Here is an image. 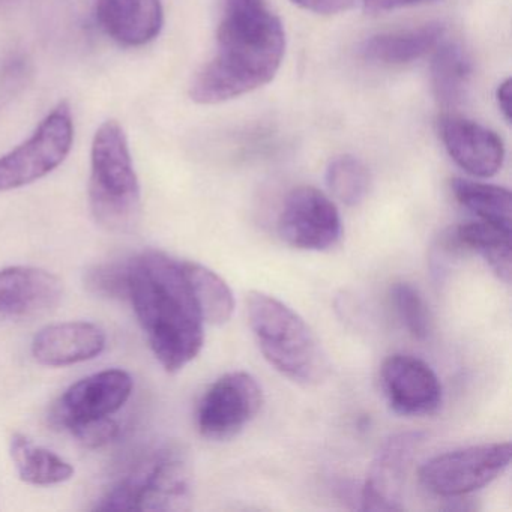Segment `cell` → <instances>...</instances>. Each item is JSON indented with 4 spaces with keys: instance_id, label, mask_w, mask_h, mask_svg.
I'll use <instances>...</instances> for the list:
<instances>
[{
    "instance_id": "1",
    "label": "cell",
    "mask_w": 512,
    "mask_h": 512,
    "mask_svg": "<svg viewBox=\"0 0 512 512\" xmlns=\"http://www.w3.org/2000/svg\"><path fill=\"white\" fill-rule=\"evenodd\" d=\"M286 34L268 0H224L214 58L194 76L190 97L226 103L268 85L280 70Z\"/></svg>"
},
{
    "instance_id": "2",
    "label": "cell",
    "mask_w": 512,
    "mask_h": 512,
    "mask_svg": "<svg viewBox=\"0 0 512 512\" xmlns=\"http://www.w3.org/2000/svg\"><path fill=\"white\" fill-rule=\"evenodd\" d=\"M128 299L164 370L178 373L199 356L205 320L182 262L157 250L128 260Z\"/></svg>"
},
{
    "instance_id": "3",
    "label": "cell",
    "mask_w": 512,
    "mask_h": 512,
    "mask_svg": "<svg viewBox=\"0 0 512 512\" xmlns=\"http://www.w3.org/2000/svg\"><path fill=\"white\" fill-rule=\"evenodd\" d=\"M89 206L95 223L113 233L133 232L142 214V190L127 134L113 119L101 124L92 140Z\"/></svg>"
},
{
    "instance_id": "4",
    "label": "cell",
    "mask_w": 512,
    "mask_h": 512,
    "mask_svg": "<svg viewBox=\"0 0 512 512\" xmlns=\"http://www.w3.org/2000/svg\"><path fill=\"white\" fill-rule=\"evenodd\" d=\"M247 314L260 352L278 373L301 385L325 379V352L310 326L289 305L266 293L251 292Z\"/></svg>"
},
{
    "instance_id": "5",
    "label": "cell",
    "mask_w": 512,
    "mask_h": 512,
    "mask_svg": "<svg viewBox=\"0 0 512 512\" xmlns=\"http://www.w3.org/2000/svg\"><path fill=\"white\" fill-rule=\"evenodd\" d=\"M193 502V470L178 448L161 449L110 488L100 511H185Z\"/></svg>"
},
{
    "instance_id": "6",
    "label": "cell",
    "mask_w": 512,
    "mask_h": 512,
    "mask_svg": "<svg viewBox=\"0 0 512 512\" xmlns=\"http://www.w3.org/2000/svg\"><path fill=\"white\" fill-rule=\"evenodd\" d=\"M74 143L73 110L61 101L22 145L0 157V193L19 190L55 172Z\"/></svg>"
},
{
    "instance_id": "7",
    "label": "cell",
    "mask_w": 512,
    "mask_h": 512,
    "mask_svg": "<svg viewBox=\"0 0 512 512\" xmlns=\"http://www.w3.org/2000/svg\"><path fill=\"white\" fill-rule=\"evenodd\" d=\"M511 443H484L436 455L419 470V481L436 496H466L499 478L511 463Z\"/></svg>"
},
{
    "instance_id": "8",
    "label": "cell",
    "mask_w": 512,
    "mask_h": 512,
    "mask_svg": "<svg viewBox=\"0 0 512 512\" xmlns=\"http://www.w3.org/2000/svg\"><path fill=\"white\" fill-rule=\"evenodd\" d=\"M262 406V388L250 373L224 374L209 386L199 401L197 428L206 439H230L256 418Z\"/></svg>"
},
{
    "instance_id": "9",
    "label": "cell",
    "mask_w": 512,
    "mask_h": 512,
    "mask_svg": "<svg viewBox=\"0 0 512 512\" xmlns=\"http://www.w3.org/2000/svg\"><path fill=\"white\" fill-rule=\"evenodd\" d=\"M277 227L287 245L305 251L331 250L343 235L337 206L314 187L290 191L278 215Z\"/></svg>"
},
{
    "instance_id": "10",
    "label": "cell",
    "mask_w": 512,
    "mask_h": 512,
    "mask_svg": "<svg viewBox=\"0 0 512 512\" xmlns=\"http://www.w3.org/2000/svg\"><path fill=\"white\" fill-rule=\"evenodd\" d=\"M424 434L406 431L389 437L374 457L361 490L365 511H401L407 475Z\"/></svg>"
},
{
    "instance_id": "11",
    "label": "cell",
    "mask_w": 512,
    "mask_h": 512,
    "mask_svg": "<svg viewBox=\"0 0 512 512\" xmlns=\"http://www.w3.org/2000/svg\"><path fill=\"white\" fill-rule=\"evenodd\" d=\"M380 388L398 415H431L442 403L439 377L427 362L413 355L388 356L380 367Z\"/></svg>"
},
{
    "instance_id": "12",
    "label": "cell",
    "mask_w": 512,
    "mask_h": 512,
    "mask_svg": "<svg viewBox=\"0 0 512 512\" xmlns=\"http://www.w3.org/2000/svg\"><path fill=\"white\" fill-rule=\"evenodd\" d=\"M133 377L112 368L71 385L52 409L53 424L67 428L85 419L106 418L121 410L133 394Z\"/></svg>"
},
{
    "instance_id": "13",
    "label": "cell",
    "mask_w": 512,
    "mask_h": 512,
    "mask_svg": "<svg viewBox=\"0 0 512 512\" xmlns=\"http://www.w3.org/2000/svg\"><path fill=\"white\" fill-rule=\"evenodd\" d=\"M440 137L449 157L469 175L491 178L502 169L505 146L490 128L448 115L440 121Z\"/></svg>"
},
{
    "instance_id": "14",
    "label": "cell",
    "mask_w": 512,
    "mask_h": 512,
    "mask_svg": "<svg viewBox=\"0 0 512 512\" xmlns=\"http://www.w3.org/2000/svg\"><path fill=\"white\" fill-rule=\"evenodd\" d=\"M62 281L52 272L32 266H11L0 271V316H38L61 302Z\"/></svg>"
},
{
    "instance_id": "15",
    "label": "cell",
    "mask_w": 512,
    "mask_h": 512,
    "mask_svg": "<svg viewBox=\"0 0 512 512\" xmlns=\"http://www.w3.org/2000/svg\"><path fill=\"white\" fill-rule=\"evenodd\" d=\"M103 329L89 322L46 326L32 341V356L46 367H68L97 358L106 349Z\"/></svg>"
},
{
    "instance_id": "16",
    "label": "cell",
    "mask_w": 512,
    "mask_h": 512,
    "mask_svg": "<svg viewBox=\"0 0 512 512\" xmlns=\"http://www.w3.org/2000/svg\"><path fill=\"white\" fill-rule=\"evenodd\" d=\"M98 25L124 47H142L160 35L164 23L161 0H97Z\"/></svg>"
},
{
    "instance_id": "17",
    "label": "cell",
    "mask_w": 512,
    "mask_h": 512,
    "mask_svg": "<svg viewBox=\"0 0 512 512\" xmlns=\"http://www.w3.org/2000/svg\"><path fill=\"white\" fill-rule=\"evenodd\" d=\"M443 34L445 28L439 23H430L406 31L385 32L368 38L361 46V56L365 61L374 64H410L436 49L442 41Z\"/></svg>"
},
{
    "instance_id": "18",
    "label": "cell",
    "mask_w": 512,
    "mask_h": 512,
    "mask_svg": "<svg viewBox=\"0 0 512 512\" xmlns=\"http://www.w3.org/2000/svg\"><path fill=\"white\" fill-rule=\"evenodd\" d=\"M446 245L479 254L500 281L511 283V233L484 221H470L455 227Z\"/></svg>"
},
{
    "instance_id": "19",
    "label": "cell",
    "mask_w": 512,
    "mask_h": 512,
    "mask_svg": "<svg viewBox=\"0 0 512 512\" xmlns=\"http://www.w3.org/2000/svg\"><path fill=\"white\" fill-rule=\"evenodd\" d=\"M10 452L17 473L26 484L49 487L73 478L74 467L71 463L50 449L35 445L25 434H14Z\"/></svg>"
},
{
    "instance_id": "20",
    "label": "cell",
    "mask_w": 512,
    "mask_h": 512,
    "mask_svg": "<svg viewBox=\"0 0 512 512\" xmlns=\"http://www.w3.org/2000/svg\"><path fill=\"white\" fill-rule=\"evenodd\" d=\"M451 190L457 202L479 221L511 233V193L499 185L469 179H452Z\"/></svg>"
},
{
    "instance_id": "21",
    "label": "cell",
    "mask_w": 512,
    "mask_h": 512,
    "mask_svg": "<svg viewBox=\"0 0 512 512\" xmlns=\"http://www.w3.org/2000/svg\"><path fill=\"white\" fill-rule=\"evenodd\" d=\"M436 49L431 64L434 94L442 106H457L466 95L472 77V61L460 44L445 43Z\"/></svg>"
},
{
    "instance_id": "22",
    "label": "cell",
    "mask_w": 512,
    "mask_h": 512,
    "mask_svg": "<svg viewBox=\"0 0 512 512\" xmlns=\"http://www.w3.org/2000/svg\"><path fill=\"white\" fill-rule=\"evenodd\" d=\"M182 266L205 323L221 326L229 322L235 311V298L226 281L200 263L185 260Z\"/></svg>"
},
{
    "instance_id": "23",
    "label": "cell",
    "mask_w": 512,
    "mask_h": 512,
    "mask_svg": "<svg viewBox=\"0 0 512 512\" xmlns=\"http://www.w3.org/2000/svg\"><path fill=\"white\" fill-rule=\"evenodd\" d=\"M326 185L343 205L358 206L370 191V172L359 158L340 155L328 164Z\"/></svg>"
},
{
    "instance_id": "24",
    "label": "cell",
    "mask_w": 512,
    "mask_h": 512,
    "mask_svg": "<svg viewBox=\"0 0 512 512\" xmlns=\"http://www.w3.org/2000/svg\"><path fill=\"white\" fill-rule=\"evenodd\" d=\"M395 311L407 331L416 340H425L431 332V316L419 290L410 283H395L391 287Z\"/></svg>"
},
{
    "instance_id": "25",
    "label": "cell",
    "mask_w": 512,
    "mask_h": 512,
    "mask_svg": "<svg viewBox=\"0 0 512 512\" xmlns=\"http://www.w3.org/2000/svg\"><path fill=\"white\" fill-rule=\"evenodd\" d=\"M85 286L101 298H128V262L92 266L85 272Z\"/></svg>"
},
{
    "instance_id": "26",
    "label": "cell",
    "mask_w": 512,
    "mask_h": 512,
    "mask_svg": "<svg viewBox=\"0 0 512 512\" xmlns=\"http://www.w3.org/2000/svg\"><path fill=\"white\" fill-rule=\"evenodd\" d=\"M65 430L70 431L86 448H101L116 439L119 425L112 416H106L73 422Z\"/></svg>"
},
{
    "instance_id": "27",
    "label": "cell",
    "mask_w": 512,
    "mask_h": 512,
    "mask_svg": "<svg viewBox=\"0 0 512 512\" xmlns=\"http://www.w3.org/2000/svg\"><path fill=\"white\" fill-rule=\"evenodd\" d=\"M292 2L301 7L302 10L310 11V13L320 14V16H334V14L350 10L355 5L356 0H292Z\"/></svg>"
},
{
    "instance_id": "28",
    "label": "cell",
    "mask_w": 512,
    "mask_h": 512,
    "mask_svg": "<svg viewBox=\"0 0 512 512\" xmlns=\"http://www.w3.org/2000/svg\"><path fill=\"white\" fill-rule=\"evenodd\" d=\"M424 0H364V8L367 13L379 14L386 11L397 10V8L409 7L419 4Z\"/></svg>"
},
{
    "instance_id": "29",
    "label": "cell",
    "mask_w": 512,
    "mask_h": 512,
    "mask_svg": "<svg viewBox=\"0 0 512 512\" xmlns=\"http://www.w3.org/2000/svg\"><path fill=\"white\" fill-rule=\"evenodd\" d=\"M496 100L500 113L509 124L511 122V79H506L505 82L500 83L496 92Z\"/></svg>"
}]
</instances>
